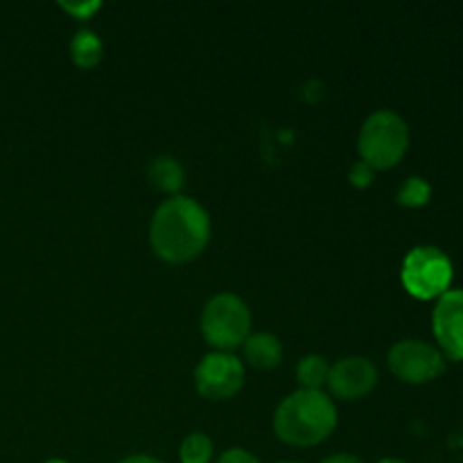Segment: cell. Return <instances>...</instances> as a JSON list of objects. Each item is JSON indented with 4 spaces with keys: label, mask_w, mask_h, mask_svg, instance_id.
<instances>
[{
    "label": "cell",
    "mask_w": 463,
    "mask_h": 463,
    "mask_svg": "<svg viewBox=\"0 0 463 463\" xmlns=\"http://www.w3.org/2000/svg\"><path fill=\"white\" fill-rule=\"evenodd\" d=\"M387 362L392 373L407 384L432 383L446 371L443 353L423 339H402L393 344Z\"/></svg>",
    "instance_id": "6"
},
{
    "label": "cell",
    "mask_w": 463,
    "mask_h": 463,
    "mask_svg": "<svg viewBox=\"0 0 463 463\" xmlns=\"http://www.w3.org/2000/svg\"><path fill=\"white\" fill-rule=\"evenodd\" d=\"M375 170L371 165H366L364 161L355 163V165L351 167V172H348V179H351V184L355 185V188H369Z\"/></svg>",
    "instance_id": "16"
},
{
    "label": "cell",
    "mask_w": 463,
    "mask_h": 463,
    "mask_svg": "<svg viewBox=\"0 0 463 463\" xmlns=\"http://www.w3.org/2000/svg\"><path fill=\"white\" fill-rule=\"evenodd\" d=\"M430 197H432V188H430L428 181L420 179V176H410V179L401 185V190H398L396 194L398 203L407 208L425 206V203L430 202Z\"/></svg>",
    "instance_id": "15"
},
{
    "label": "cell",
    "mask_w": 463,
    "mask_h": 463,
    "mask_svg": "<svg viewBox=\"0 0 463 463\" xmlns=\"http://www.w3.org/2000/svg\"><path fill=\"white\" fill-rule=\"evenodd\" d=\"M99 7H102V3H95V0L93 3H61L63 12H68L71 16H75V18H80V21H86V18L93 16Z\"/></svg>",
    "instance_id": "17"
},
{
    "label": "cell",
    "mask_w": 463,
    "mask_h": 463,
    "mask_svg": "<svg viewBox=\"0 0 463 463\" xmlns=\"http://www.w3.org/2000/svg\"><path fill=\"white\" fill-rule=\"evenodd\" d=\"M330 366L326 357L321 355H306L297 364V380L301 389H312V392H321L326 383H328Z\"/></svg>",
    "instance_id": "13"
},
{
    "label": "cell",
    "mask_w": 463,
    "mask_h": 463,
    "mask_svg": "<svg viewBox=\"0 0 463 463\" xmlns=\"http://www.w3.org/2000/svg\"><path fill=\"white\" fill-rule=\"evenodd\" d=\"M120 463H165V461L156 459V457H149V455H131V457H127V459H122Z\"/></svg>",
    "instance_id": "20"
},
{
    "label": "cell",
    "mask_w": 463,
    "mask_h": 463,
    "mask_svg": "<svg viewBox=\"0 0 463 463\" xmlns=\"http://www.w3.org/2000/svg\"><path fill=\"white\" fill-rule=\"evenodd\" d=\"M432 330L446 360L463 362V289H448L432 312Z\"/></svg>",
    "instance_id": "8"
},
{
    "label": "cell",
    "mask_w": 463,
    "mask_h": 463,
    "mask_svg": "<svg viewBox=\"0 0 463 463\" xmlns=\"http://www.w3.org/2000/svg\"><path fill=\"white\" fill-rule=\"evenodd\" d=\"M147 181L154 190L170 193L172 197L179 194L185 184V172L181 163L172 156H156L147 167Z\"/></svg>",
    "instance_id": "11"
},
{
    "label": "cell",
    "mask_w": 463,
    "mask_h": 463,
    "mask_svg": "<svg viewBox=\"0 0 463 463\" xmlns=\"http://www.w3.org/2000/svg\"><path fill=\"white\" fill-rule=\"evenodd\" d=\"M378 463H407V461H402V459H383V461H378Z\"/></svg>",
    "instance_id": "21"
},
{
    "label": "cell",
    "mask_w": 463,
    "mask_h": 463,
    "mask_svg": "<svg viewBox=\"0 0 463 463\" xmlns=\"http://www.w3.org/2000/svg\"><path fill=\"white\" fill-rule=\"evenodd\" d=\"M215 463H260V461H258L251 452L244 450V448H231V450L222 452L220 459Z\"/></svg>",
    "instance_id": "18"
},
{
    "label": "cell",
    "mask_w": 463,
    "mask_h": 463,
    "mask_svg": "<svg viewBox=\"0 0 463 463\" xmlns=\"http://www.w3.org/2000/svg\"><path fill=\"white\" fill-rule=\"evenodd\" d=\"M321 463H364V461L357 459V457L351 455V452H337V455L326 457V459Z\"/></svg>",
    "instance_id": "19"
},
{
    "label": "cell",
    "mask_w": 463,
    "mask_h": 463,
    "mask_svg": "<svg viewBox=\"0 0 463 463\" xmlns=\"http://www.w3.org/2000/svg\"><path fill=\"white\" fill-rule=\"evenodd\" d=\"M401 280L407 294L419 301L441 298L452 283V260L439 247H414L401 267Z\"/></svg>",
    "instance_id": "5"
},
{
    "label": "cell",
    "mask_w": 463,
    "mask_h": 463,
    "mask_svg": "<svg viewBox=\"0 0 463 463\" xmlns=\"http://www.w3.org/2000/svg\"><path fill=\"white\" fill-rule=\"evenodd\" d=\"M244 360L258 371H271L283 362V344L271 333H253L242 344Z\"/></svg>",
    "instance_id": "10"
},
{
    "label": "cell",
    "mask_w": 463,
    "mask_h": 463,
    "mask_svg": "<svg viewBox=\"0 0 463 463\" xmlns=\"http://www.w3.org/2000/svg\"><path fill=\"white\" fill-rule=\"evenodd\" d=\"M104 57V43L93 30H80L71 41V59L80 68H95Z\"/></svg>",
    "instance_id": "12"
},
{
    "label": "cell",
    "mask_w": 463,
    "mask_h": 463,
    "mask_svg": "<svg viewBox=\"0 0 463 463\" xmlns=\"http://www.w3.org/2000/svg\"><path fill=\"white\" fill-rule=\"evenodd\" d=\"M339 401H360L366 398L378 384V369L364 355H348L330 366L326 383Z\"/></svg>",
    "instance_id": "9"
},
{
    "label": "cell",
    "mask_w": 463,
    "mask_h": 463,
    "mask_svg": "<svg viewBox=\"0 0 463 463\" xmlns=\"http://www.w3.org/2000/svg\"><path fill=\"white\" fill-rule=\"evenodd\" d=\"M251 310L238 294H215L202 310V335L213 348L231 353L251 335Z\"/></svg>",
    "instance_id": "4"
},
{
    "label": "cell",
    "mask_w": 463,
    "mask_h": 463,
    "mask_svg": "<svg viewBox=\"0 0 463 463\" xmlns=\"http://www.w3.org/2000/svg\"><path fill=\"white\" fill-rule=\"evenodd\" d=\"M43 463H68L66 459H48V461H43Z\"/></svg>",
    "instance_id": "22"
},
{
    "label": "cell",
    "mask_w": 463,
    "mask_h": 463,
    "mask_svg": "<svg viewBox=\"0 0 463 463\" xmlns=\"http://www.w3.org/2000/svg\"><path fill=\"white\" fill-rule=\"evenodd\" d=\"M244 364L233 353L213 351L194 369V387L208 401H229L242 389Z\"/></svg>",
    "instance_id": "7"
},
{
    "label": "cell",
    "mask_w": 463,
    "mask_h": 463,
    "mask_svg": "<svg viewBox=\"0 0 463 463\" xmlns=\"http://www.w3.org/2000/svg\"><path fill=\"white\" fill-rule=\"evenodd\" d=\"M213 452V439L203 432H193L181 441L179 448V459L181 463H211Z\"/></svg>",
    "instance_id": "14"
},
{
    "label": "cell",
    "mask_w": 463,
    "mask_h": 463,
    "mask_svg": "<svg viewBox=\"0 0 463 463\" xmlns=\"http://www.w3.org/2000/svg\"><path fill=\"white\" fill-rule=\"evenodd\" d=\"M283 463H298V461H283Z\"/></svg>",
    "instance_id": "23"
},
{
    "label": "cell",
    "mask_w": 463,
    "mask_h": 463,
    "mask_svg": "<svg viewBox=\"0 0 463 463\" xmlns=\"http://www.w3.org/2000/svg\"><path fill=\"white\" fill-rule=\"evenodd\" d=\"M357 149L366 165L389 170L398 165L410 149V127L396 111L380 109L371 113L357 136Z\"/></svg>",
    "instance_id": "3"
},
{
    "label": "cell",
    "mask_w": 463,
    "mask_h": 463,
    "mask_svg": "<svg viewBox=\"0 0 463 463\" xmlns=\"http://www.w3.org/2000/svg\"><path fill=\"white\" fill-rule=\"evenodd\" d=\"M337 420V407L328 393L298 389L276 407L274 432L288 446L312 448L335 432Z\"/></svg>",
    "instance_id": "2"
},
{
    "label": "cell",
    "mask_w": 463,
    "mask_h": 463,
    "mask_svg": "<svg viewBox=\"0 0 463 463\" xmlns=\"http://www.w3.org/2000/svg\"><path fill=\"white\" fill-rule=\"evenodd\" d=\"M211 231L206 208L185 194H175L154 211L149 242L161 260L184 265L202 256L211 242Z\"/></svg>",
    "instance_id": "1"
}]
</instances>
